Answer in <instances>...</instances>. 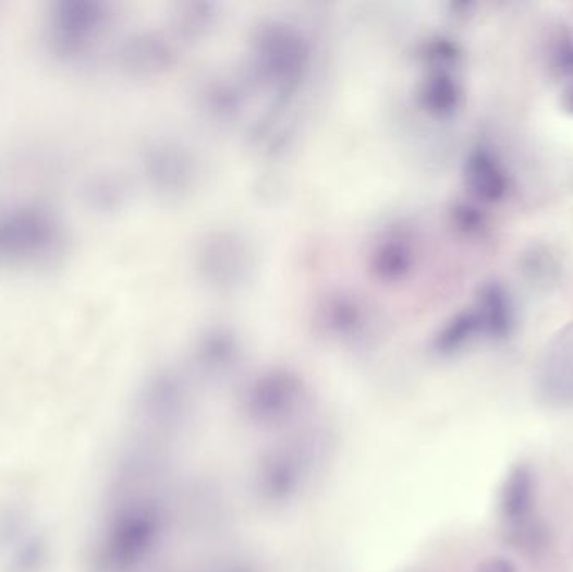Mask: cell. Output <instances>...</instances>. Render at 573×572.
Masks as SVG:
<instances>
[{
  "label": "cell",
  "mask_w": 573,
  "mask_h": 572,
  "mask_svg": "<svg viewBox=\"0 0 573 572\" xmlns=\"http://www.w3.org/2000/svg\"><path fill=\"white\" fill-rule=\"evenodd\" d=\"M537 502V478L531 465L520 463L510 471L501 487L500 511L509 540L523 550L540 549L545 546V528L535 519Z\"/></svg>",
  "instance_id": "6da1fadb"
},
{
  "label": "cell",
  "mask_w": 573,
  "mask_h": 572,
  "mask_svg": "<svg viewBox=\"0 0 573 572\" xmlns=\"http://www.w3.org/2000/svg\"><path fill=\"white\" fill-rule=\"evenodd\" d=\"M541 398L548 405H573V341H560L545 360L540 375Z\"/></svg>",
  "instance_id": "7a4b0ae2"
},
{
  "label": "cell",
  "mask_w": 573,
  "mask_h": 572,
  "mask_svg": "<svg viewBox=\"0 0 573 572\" xmlns=\"http://www.w3.org/2000/svg\"><path fill=\"white\" fill-rule=\"evenodd\" d=\"M472 183L476 194L485 200H500L509 190V177L490 154H478L472 160Z\"/></svg>",
  "instance_id": "3957f363"
},
{
  "label": "cell",
  "mask_w": 573,
  "mask_h": 572,
  "mask_svg": "<svg viewBox=\"0 0 573 572\" xmlns=\"http://www.w3.org/2000/svg\"><path fill=\"white\" fill-rule=\"evenodd\" d=\"M481 325L497 339L509 338L513 329V313L509 295L500 285H491L483 295Z\"/></svg>",
  "instance_id": "277c9868"
},
{
  "label": "cell",
  "mask_w": 573,
  "mask_h": 572,
  "mask_svg": "<svg viewBox=\"0 0 573 572\" xmlns=\"http://www.w3.org/2000/svg\"><path fill=\"white\" fill-rule=\"evenodd\" d=\"M478 572H516L512 559L504 556H495L479 565Z\"/></svg>",
  "instance_id": "5b68a950"
},
{
  "label": "cell",
  "mask_w": 573,
  "mask_h": 572,
  "mask_svg": "<svg viewBox=\"0 0 573 572\" xmlns=\"http://www.w3.org/2000/svg\"><path fill=\"white\" fill-rule=\"evenodd\" d=\"M557 59L563 71H573V45L560 46Z\"/></svg>",
  "instance_id": "8992f818"
},
{
  "label": "cell",
  "mask_w": 573,
  "mask_h": 572,
  "mask_svg": "<svg viewBox=\"0 0 573 572\" xmlns=\"http://www.w3.org/2000/svg\"><path fill=\"white\" fill-rule=\"evenodd\" d=\"M570 108H573V95H570Z\"/></svg>",
  "instance_id": "52a82bcc"
}]
</instances>
